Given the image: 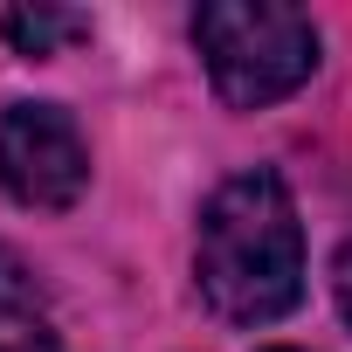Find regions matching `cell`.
<instances>
[{
  "instance_id": "1",
  "label": "cell",
  "mask_w": 352,
  "mask_h": 352,
  "mask_svg": "<svg viewBox=\"0 0 352 352\" xmlns=\"http://www.w3.org/2000/svg\"><path fill=\"white\" fill-rule=\"evenodd\" d=\"M194 276L214 318L228 324H276L304 297V228L297 201L276 173H235L201 208Z\"/></svg>"
},
{
  "instance_id": "2",
  "label": "cell",
  "mask_w": 352,
  "mask_h": 352,
  "mask_svg": "<svg viewBox=\"0 0 352 352\" xmlns=\"http://www.w3.org/2000/svg\"><path fill=\"white\" fill-rule=\"evenodd\" d=\"M194 49H201L221 104H235V111L283 104L290 90H304L318 76L311 14L276 8V0H208L194 14Z\"/></svg>"
},
{
  "instance_id": "3",
  "label": "cell",
  "mask_w": 352,
  "mask_h": 352,
  "mask_svg": "<svg viewBox=\"0 0 352 352\" xmlns=\"http://www.w3.org/2000/svg\"><path fill=\"white\" fill-rule=\"evenodd\" d=\"M0 187L35 214H63L90 187V145L63 104H8L0 111Z\"/></svg>"
},
{
  "instance_id": "4",
  "label": "cell",
  "mask_w": 352,
  "mask_h": 352,
  "mask_svg": "<svg viewBox=\"0 0 352 352\" xmlns=\"http://www.w3.org/2000/svg\"><path fill=\"white\" fill-rule=\"evenodd\" d=\"M0 352H56L49 297L14 249H0Z\"/></svg>"
},
{
  "instance_id": "5",
  "label": "cell",
  "mask_w": 352,
  "mask_h": 352,
  "mask_svg": "<svg viewBox=\"0 0 352 352\" xmlns=\"http://www.w3.org/2000/svg\"><path fill=\"white\" fill-rule=\"evenodd\" d=\"M0 35H8L21 56H56L63 42L90 35V21L83 14H63V8H8V14H0Z\"/></svg>"
},
{
  "instance_id": "6",
  "label": "cell",
  "mask_w": 352,
  "mask_h": 352,
  "mask_svg": "<svg viewBox=\"0 0 352 352\" xmlns=\"http://www.w3.org/2000/svg\"><path fill=\"white\" fill-rule=\"evenodd\" d=\"M331 297H338V318L352 324V242H345L338 263H331Z\"/></svg>"
},
{
  "instance_id": "7",
  "label": "cell",
  "mask_w": 352,
  "mask_h": 352,
  "mask_svg": "<svg viewBox=\"0 0 352 352\" xmlns=\"http://www.w3.org/2000/svg\"><path fill=\"white\" fill-rule=\"evenodd\" d=\"M270 352H304V345H270Z\"/></svg>"
}]
</instances>
